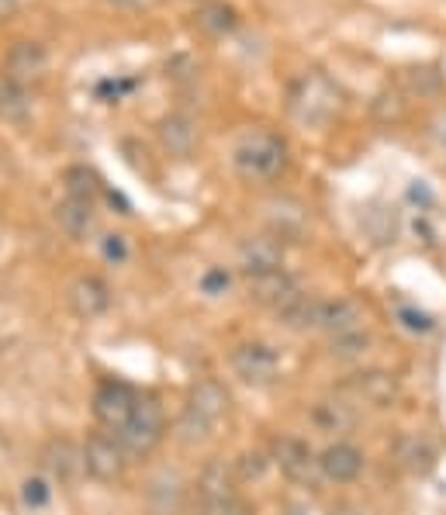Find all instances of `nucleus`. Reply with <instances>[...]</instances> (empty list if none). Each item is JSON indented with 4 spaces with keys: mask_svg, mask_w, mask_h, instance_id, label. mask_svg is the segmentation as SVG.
I'll list each match as a JSON object with an SVG mask.
<instances>
[{
    "mask_svg": "<svg viewBox=\"0 0 446 515\" xmlns=\"http://www.w3.org/2000/svg\"><path fill=\"white\" fill-rule=\"evenodd\" d=\"M42 464L59 484H73V481H80V477L87 474L83 446H77L73 439H66V436H56V439H49V443H45Z\"/></svg>",
    "mask_w": 446,
    "mask_h": 515,
    "instance_id": "9b49d317",
    "label": "nucleus"
},
{
    "mask_svg": "<svg viewBox=\"0 0 446 515\" xmlns=\"http://www.w3.org/2000/svg\"><path fill=\"white\" fill-rule=\"evenodd\" d=\"M4 66H7V77L28 87V83L42 80L45 73H49V52H45L42 42L21 39V42H14L11 49H7Z\"/></svg>",
    "mask_w": 446,
    "mask_h": 515,
    "instance_id": "f8f14e48",
    "label": "nucleus"
},
{
    "mask_svg": "<svg viewBox=\"0 0 446 515\" xmlns=\"http://www.w3.org/2000/svg\"><path fill=\"white\" fill-rule=\"evenodd\" d=\"M429 135H433V139L440 142V146H446V115L433 118V125H429Z\"/></svg>",
    "mask_w": 446,
    "mask_h": 515,
    "instance_id": "e433bc0d",
    "label": "nucleus"
},
{
    "mask_svg": "<svg viewBox=\"0 0 446 515\" xmlns=\"http://www.w3.org/2000/svg\"><path fill=\"white\" fill-rule=\"evenodd\" d=\"M211 436H215V422L204 419V415H198L194 408L184 405V412H180V419H177V439H180V443H184V446H201V443H208Z\"/></svg>",
    "mask_w": 446,
    "mask_h": 515,
    "instance_id": "bb28decb",
    "label": "nucleus"
},
{
    "mask_svg": "<svg viewBox=\"0 0 446 515\" xmlns=\"http://www.w3.org/2000/svg\"><path fill=\"white\" fill-rule=\"evenodd\" d=\"M329 346H332V357H339V360H357V357H364V353L370 350V332L367 329L343 332V336H332Z\"/></svg>",
    "mask_w": 446,
    "mask_h": 515,
    "instance_id": "c756f323",
    "label": "nucleus"
},
{
    "mask_svg": "<svg viewBox=\"0 0 446 515\" xmlns=\"http://www.w3.org/2000/svg\"><path fill=\"white\" fill-rule=\"evenodd\" d=\"M229 284H232V277H229V270H225V267H211L208 274L201 277V291L208 294V298L225 294V291H229Z\"/></svg>",
    "mask_w": 446,
    "mask_h": 515,
    "instance_id": "72a5a7b5",
    "label": "nucleus"
},
{
    "mask_svg": "<svg viewBox=\"0 0 446 515\" xmlns=\"http://www.w3.org/2000/svg\"><path fill=\"white\" fill-rule=\"evenodd\" d=\"M198 495L211 515L236 502V474H232V467H225L222 460H211L198 477Z\"/></svg>",
    "mask_w": 446,
    "mask_h": 515,
    "instance_id": "ddd939ff",
    "label": "nucleus"
},
{
    "mask_svg": "<svg viewBox=\"0 0 446 515\" xmlns=\"http://www.w3.org/2000/svg\"><path fill=\"white\" fill-rule=\"evenodd\" d=\"M108 4H115V7H128V11H139V7H149L153 0H108Z\"/></svg>",
    "mask_w": 446,
    "mask_h": 515,
    "instance_id": "58836bf2",
    "label": "nucleus"
},
{
    "mask_svg": "<svg viewBox=\"0 0 446 515\" xmlns=\"http://www.w3.org/2000/svg\"><path fill=\"white\" fill-rule=\"evenodd\" d=\"M70 308L77 318H101L111 308V287L101 277H80L70 284Z\"/></svg>",
    "mask_w": 446,
    "mask_h": 515,
    "instance_id": "f3484780",
    "label": "nucleus"
},
{
    "mask_svg": "<svg viewBox=\"0 0 446 515\" xmlns=\"http://www.w3.org/2000/svg\"><path fill=\"white\" fill-rule=\"evenodd\" d=\"M267 467H270V460L263 457L260 450H249L239 460H232V474H236V481H260V477L267 474Z\"/></svg>",
    "mask_w": 446,
    "mask_h": 515,
    "instance_id": "2f4dec72",
    "label": "nucleus"
},
{
    "mask_svg": "<svg viewBox=\"0 0 446 515\" xmlns=\"http://www.w3.org/2000/svg\"><path fill=\"white\" fill-rule=\"evenodd\" d=\"M11 4H14V0H0V11H7Z\"/></svg>",
    "mask_w": 446,
    "mask_h": 515,
    "instance_id": "ea45409f",
    "label": "nucleus"
},
{
    "mask_svg": "<svg viewBox=\"0 0 446 515\" xmlns=\"http://www.w3.org/2000/svg\"><path fill=\"white\" fill-rule=\"evenodd\" d=\"M215 515H253V512H249L246 505H243V502H239V498H236V502H232V505H225V509H218Z\"/></svg>",
    "mask_w": 446,
    "mask_h": 515,
    "instance_id": "4c0bfd02",
    "label": "nucleus"
},
{
    "mask_svg": "<svg viewBox=\"0 0 446 515\" xmlns=\"http://www.w3.org/2000/svg\"><path fill=\"white\" fill-rule=\"evenodd\" d=\"M263 218H267L270 232L277 239H301L308 229V208L294 198H274L263 204Z\"/></svg>",
    "mask_w": 446,
    "mask_h": 515,
    "instance_id": "2eb2a0df",
    "label": "nucleus"
},
{
    "mask_svg": "<svg viewBox=\"0 0 446 515\" xmlns=\"http://www.w3.org/2000/svg\"><path fill=\"white\" fill-rule=\"evenodd\" d=\"M232 370H236L246 384H270L281 374V357H277V350L267 343H239L236 350H232Z\"/></svg>",
    "mask_w": 446,
    "mask_h": 515,
    "instance_id": "0eeeda50",
    "label": "nucleus"
},
{
    "mask_svg": "<svg viewBox=\"0 0 446 515\" xmlns=\"http://www.w3.org/2000/svg\"><path fill=\"white\" fill-rule=\"evenodd\" d=\"M63 180H66V198H73V201L94 204L97 194H101V180H97V173L87 170V166H70Z\"/></svg>",
    "mask_w": 446,
    "mask_h": 515,
    "instance_id": "c85d7f7f",
    "label": "nucleus"
},
{
    "mask_svg": "<svg viewBox=\"0 0 446 515\" xmlns=\"http://www.w3.org/2000/svg\"><path fill=\"white\" fill-rule=\"evenodd\" d=\"M156 135H160L163 149L170 156H191L194 146H198V121L187 115H166L156 125Z\"/></svg>",
    "mask_w": 446,
    "mask_h": 515,
    "instance_id": "6ab92c4d",
    "label": "nucleus"
},
{
    "mask_svg": "<svg viewBox=\"0 0 446 515\" xmlns=\"http://www.w3.org/2000/svg\"><path fill=\"white\" fill-rule=\"evenodd\" d=\"M122 439V446L132 457H146V453H153L156 446L166 439V412L163 405L156 398H139V405H135L132 419H128V426L118 433Z\"/></svg>",
    "mask_w": 446,
    "mask_h": 515,
    "instance_id": "7ed1b4c3",
    "label": "nucleus"
},
{
    "mask_svg": "<svg viewBox=\"0 0 446 515\" xmlns=\"http://www.w3.org/2000/svg\"><path fill=\"white\" fill-rule=\"evenodd\" d=\"M232 166L243 180L270 184L287 170V142L274 132H249L232 153Z\"/></svg>",
    "mask_w": 446,
    "mask_h": 515,
    "instance_id": "f03ea898",
    "label": "nucleus"
},
{
    "mask_svg": "<svg viewBox=\"0 0 446 515\" xmlns=\"http://www.w3.org/2000/svg\"><path fill=\"white\" fill-rule=\"evenodd\" d=\"M353 329H364V308L350 298H336V301H325L322 308V329L325 336H343V332Z\"/></svg>",
    "mask_w": 446,
    "mask_h": 515,
    "instance_id": "aec40b11",
    "label": "nucleus"
},
{
    "mask_svg": "<svg viewBox=\"0 0 446 515\" xmlns=\"http://www.w3.org/2000/svg\"><path fill=\"white\" fill-rule=\"evenodd\" d=\"M274 464L291 477L294 484H312L319 477V457L312 453V446L305 439H294V436H284L274 443Z\"/></svg>",
    "mask_w": 446,
    "mask_h": 515,
    "instance_id": "9d476101",
    "label": "nucleus"
},
{
    "mask_svg": "<svg viewBox=\"0 0 446 515\" xmlns=\"http://www.w3.org/2000/svg\"><path fill=\"white\" fill-rule=\"evenodd\" d=\"M198 28L208 35H215V39H225V35H232L239 28L236 7L225 4V0H204L198 7Z\"/></svg>",
    "mask_w": 446,
    "mask_h": 515,
    "instance_id": "393cba45",
    "label": "nucleus"
},
{
    "mask_svg": "<svg viewBox=\"0 0 446 515\" xmlns=\"http://www.w3.org/2000/svg\"><path fill=\"white\" fill-rule=\"evenodd\" d=\"M284 256H287L284 239H277L274 232H267V236H249L239 242V267L246 270V277L284 270Z\"/></svg>",
    "mask_w": 446,
    "mask_h": 515,
    "instance_id": "6e6552de",
    "label": "nucleus"
},
{
    "mask_svg": "<svg viewBox=\"0 0 446 515\" xmlns=\"http://www.w3.org/2000/svg\"><path fill=\"white\" fill-rule=\"evenodd\" d=\"M83 460H87V474L97 477L104 484H115L125 477L128 467V450L122 446V439L111 433H94L83 443Z\"/></svg>",
    "mask_w": 446,
    "mask_h": 515,
    "instance_id": "39448f33",
    "label": "nucleus"
},
{
    "mask_svg": "<svg viewBox=\"0 0 446 515\" xmlns=\"http://www.w3.org/2000/svg\"><path fill=\"white\" fill-rule=\"evenodd\" d=\"M405 87L415 90V94H436V90L443 87V77L436 66H412V70L405 73Z\"/></svg>",
    "mask_w": 446,
    "mask_h": 515,
    "instance_id": "7c9ffc66",
    "label": "nucleus"
},
{
    "mask_svg": "<svg viewBox=\"0 0 446 515\" xmlns=\"http://www.w3.org/2000/svg\"><path fill=\"white\" fill-rule=\"evenodd\" d=\"M187 408H194V412L218 426L229 415V391L218 381H198L191 388V395H187Z\"/></svg>",
    "mask_w": 446,
    "mask_h": 515,
    "instance_id": "412c9836",
    "label": "nucleus"
},
{
    "mask_svg": "<svg viewBox=\"0 0 446 515\" xmlns=\"http://www.w3.org/2000/svg\"><path fill=\"white\" fill-rule=\"evenodd\" d=\"M101 253L108 263H125L128 260V242L125 236H104L101 239Z\"/></svg>",
    "mask_w": 446,
    "mask_h": 515,
    "instance_id": "f704fd0d",
    "label": "nucleus"
},
{
    "mask_svg": "<svg viewBox=\"0 0 446 515\" xmlns=\"http://www.w3.org/2000/svg\"><path fill=\"white\" fill-rule=\"evenodd\" d=\"M32 90L25 87V83L4 77L0 80V118L11 121V125H25L28 118H32Z\"/></svg>",
    "mask_w": 446,
    "mask_h": 515,
    "instance_id": "4be33fe9",
    "label": "nucleus"
},
{
    "mask_svg": "<svg viewBox=\"0 0 446 515\" xmlns=\"http://www.w3.org/2000/svg\"><path fill=\"white\" fill-rule=\"evenodd\" d=\"M405 111H408V101L398 87H384L381 94L370 101V115L381 121V125H398V121L405 118Z\"/></svg>",
    "mask_w": 446,
    "mask_h": 515,
    "instance_id": "cd10ccee",
    "label": "nucleus"
},
{
    "mask_svg": "<svg viewBox=\"0 0 446 515\" xmlns=\"http://www.w3.org/2000/svg\"><path fill=\"white\" fill-rule=\"evenodd\" d=\"M312 419L322 433H350L357 426V408L346 405L343 398H325L312 408Z\"/></svg>",
    "mask_w": 446,
    "mask_h": 515,
    "instance_id": "b1692460",
    "label": "nucleus"
},
{
    "mask_svg": "<svg viewBox=\"0 0 446 515\" xmlns=\"http://www.w3.org/2000/svg\"><path fill=\"white\" fill-rule=\"evenodd\" d=\"M249 298L256 301V305L270 308V312L281 315L287 305H294V301L301 298V287L298 280H294L287 270H274V274H260V277H249Z\"/></svg>",
    "mask_w": 446,
    "mask_h": 515,
    "instance_id": "1a4fd4ad",
    "label": "nucleus"
},
{
    "mask_svg": "<svg viewBox=\"0 0 446 515\" xmlns=\"http://www.w3.org/2000/svg\"><path fill=\"white\" fill-rule=\"evenodd\" d=\"M343 391L367 408H391L398 401V377L381 367L357 370V374H350L343 381Z\"/></svg>",
    "mask_w": 446,
    "mask_h": 515,
    "instance_id": "423d86ee",
    "label": "nucleus"
},
{
    "mask_svg": "<svg viewBox=\"0 0 446 515\" xmlns=\"http://www.w3.org/2000/svg\"><path fill=\"white\" fill-rule=\"evenodd\" d=\"M52 498V488L45 477H28L25 484H21V502L28 505V509H45Z\"/></svg>",
    "mask_w": 446,
    "mask_h": 515,
    "instance_id": "473e14b6",
    "label": "nucleus"
},
{
    "mask_svg": "<svg viewBox=\"0 0 446 515\" xmlns=\"http://www.w3.org/2000/svg\"><path fill=\"white\" fill-rule=\"evenodd\" d=\"M319 471L325 481L350 484V481H357L360 471H364V453H360L353 443H332L319 453Z\"/></svg>",
    "mask_w": 446,
    "mask_h": 515,
    "instance_id": "dca6fc26",
    "label": "nucleus"
},
{
    "mask_svg": "<svg viewBox=\"0 0 446 515\" xmlns=\"http://www.w3.org/2000/svg\"><path fill=\"white\" fill-rule=\"evenodd\" d=\"M322 308H325L322 298H305V294H301L294 305H287L284 312H281L284 329H291V332H315V329H322Z\"/></svg>",
    "mask_w": 446,
    "mask_h": 515,
    "instance_id": "a878e982",
    "label": "nucleus"
},
{
    "mask_svg": "<svg viewBox=\"0 0 446 515\" xmlns=\"http://www.w3.org/2000/svg\"><path fill=\"white\" fill-rule=\"evenodd\" d=\"M56 222L63 225L66 236L87 239L90 232L97 229V211H94V204H87V201L66 198L63 204H56Z\"/></svg>",
    "mask_w": 446,
    "mask_h": 515,
    "instance_id": "5701e85b",
    "label": "nucleus"
},
{
    "mask_svg": "<svg viewBox=\"0 0 446 515\" xmlns=\"http://www.w3.org/2000/svg\"><path fill=\"white\" fill-rule=\"evenodd\" d=\"M398 318H402L405 329H412V332H429V329H433V318L422 315V312H412V308H402Z\"/></svg>",
    "mask_w": 446,
    "mask_h": 515,
    "instance_id": "c9c22d12",
    "label": "nucleus"
},
{
    "mask_svg": "<svg viewBox=\"0 0 446 515\" xmlns=\"http://www.w3.org/2000/svg\"><path fill=\"white\" fill-rule=\"evenodd\" d=\"M135 405H139V395H135V391L128 388V384H122V381L97 384L94 401H90V408H94V419L101 422V429H108V433H115V436L128 426Z\"/></svg>",
    "mask_w": 446,
    "mask_h": 515,
    "instance_id": "20e7f679",
    "label": "nucleus"
},
{
    "mask_svg": "<svg viewBox=\"0 0 446 515\" xmlns=\"http://www.w3.org/2000/svg\"><path fill=\"white\" fill-rule=\"evenodd\" d=\"M184 498H187L184 477L177 471H170V467H163L146 488L149 515H180L184 512Z\"/></svg>",
    "mask_w": 446,
    "mask_h": 515,
    "instance_id": "4468645a",
    "label": "nucleus"
},
{
    "mask_svg": "<svg viewBox=\"0 0 446 515\" xmlns=\"http://www.w3.org/2000/svg\"><path fill=\"white\" fill-rule=\"evenodd\" d=\"M287 111H291V118L298 125L325 128L343 111V90L336 87V80H329L319 70L301 73L291 83V90H287Z\"/></svg>",
    "mask_w": 446,
    "mask_h": 515,
    "instance_id": "f257e3e1",
    "label": "nucleus"
},
{
    "mask_svg": "<svg viewBox=\"0 0 446 515\" xmlns=\"http://www.w3.org/2000/svg\"><path fill=\"white\" fill-rule=\"evenodd\" d=\"M395 460H398V467H402V471L415 474V477H426L436 467V446L419 433L398 436Z\"/></svg>",
    "mask_w": 446,
    "mask_h": 515,
    "instance_id": "a211bd4d",
    "label": "nucleus"
}]
</instances>
